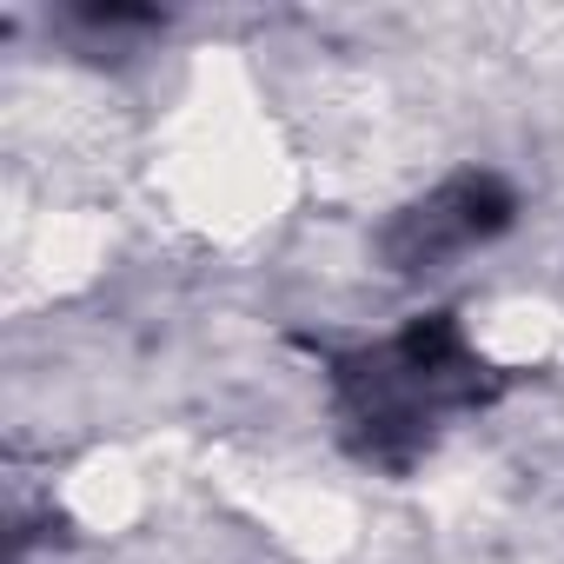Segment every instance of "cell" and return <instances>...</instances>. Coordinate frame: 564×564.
Returning a JSON list of instances; mask_svg holds the SVG:
<instances>
[{
  "mask_svg": "<svg viewBox=\"0 0 564 564\" xmlns=\"http://www.w3.org/2000/svg\"><path fill=\"white\" fill-rule=\"evenodd\" d=\"M511 213H518V193L498 173H452L438 193H425L419 206H405L386 226L379 252H386L392 272H432L438 259L498 239L511 226Z\"/></svg>",
  "mask_w": 564,
  "mask_h": 564,
  "instance_id": "7a4b0ae2",
  "label": "cell"
},
{
  "mask_svg": "<svg viewBox=\"0 0 564 564\" xmlns=\"http://www.w3.org/2000/svg\"><path fill=\"white\" fill-rule=\"evenodd\" d=\"M333 386H339V412H346L352 445L379 465H412V452L432 445L445 412L478 405L491 392V379H485V366L465 346L452 313L412 319L379 352L339 359Z\"/></svg>",
  "mask_w": 564,
  "mask_h": 564,
  "instance_id": "6da1fadb",
  "label": "cell"
}]
</instances>
